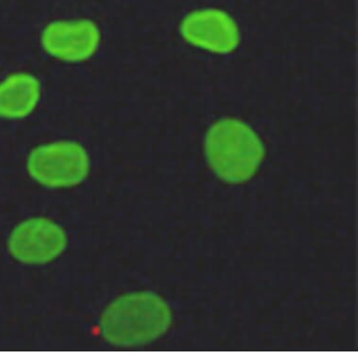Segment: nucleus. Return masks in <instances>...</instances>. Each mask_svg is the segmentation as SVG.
I'll return each instance as SVG.
<instances>
[{
	"label": "nucleus",
	"mask_w": 358,
	"mask_h": 358,
	"mask_svg": "<svg viewBox=\"0 0 358 358\" xmlns=\"http://www.w3.org/2000/svg\"><path fill=\"white\" fill-rule=\"evenodd\" d=\"M169 305L151 292L123 294L110 303L100 320L104 340L114 345H144L167 332L172 324Z\"/></svg>",
	"instance_id": "f257e3e1"
},
{
	"label": "nucleus",
	"mask_w": 358,
	"mask_h": 358,
	"mask_svg": "<svg viewBox=\"0 0 358 358\" xmlns=\"http://www.w3.org/2000/svg\"><path fill=\"white\" fill-rule=\"evenodd\" d=\"M101 38L100 29L88 19L55 21L44 27L41 43L44 51L55 59L79 63L94 56Z\"/></svg>",
	"instance_id": "39448f33"
},
{
	"label": "nucleus",
	"mask_w": 358,
	"mask_h": 358,
	"mask_svg": "<svg viewBox=\"0 0 358 358\" xmlns=\"http://www.w3.org/2000/svg\"><path fill=\"white\" fill-rule=\"evenodd\" d=\"M206 155L209 166L223 181L243 183L255 175L263 161L264 148L247 124L227 118L209 129Z\"/></svg>",
	"instance_id": "f03ea898"
},
{
	"label": "nucleus",
	"mask_w": 358,
	"mask_h": 358,
	"mask_svg": "<svg viewBox=\"0 0 358 358\" xmlns=\"http://www.w3.org/2000/svg\"><path fill=\"white\" fill-rule=\"evenodd\" d=\"M27 169L36 182L46 188H71L87 178L90 159L79 143L54 142L35 148L27 158Z\"/></svg>",
	"instance_id": "7ed1b4c3"
},
{
	"label": "nucleus",
	"mask_w": 358,
	"mask_h": 358,
	"mask_svg": "<svg viewBox=\"0 0 358 358\" xmlns=\"http://www.w3.org/2000/svg\"><path fill=\"white\" fill-rule=\"evenodd\" d=\"M68 238L60 225L48 217L24 220L10 233L8 247L16 260L27 264L50 263L62 255Z\"/></svg>",
	"instance_id": "20e7f679"
},
{
	"label": "nucleus",
	"mask_w": 358,
	"mask_h": 358,
	"mask_svg": "<svg viewBox=\"0 0 358 358\" xmlns=\"http://www.w3.org/2000/svg\"><path fill=\"white\" fill-rule=\"evenodd\" d=\"M181 34L196 48L217 54H228L239 43V31L235 20L224 10H194L183 19Z\"/></svg>",
	"instance_id": "423d86ee"
},
{
	"label": "nucleus",
	"mask_w": 358,
	"mask_h": 358,
	"mask_svg": "<svg viewBox=\"0 0 358 358\" xmlns=\"http://www.w3.org/2000/svg\"><path fill=\"white\" fill-rule=\"evenodd\" d=\"M41 95V83L34 76L26 73L12 74L0 83V117H27L37 107Z\"/></svg>",
	"instance_id": "0eeeda50"
}]
</instances>
